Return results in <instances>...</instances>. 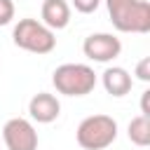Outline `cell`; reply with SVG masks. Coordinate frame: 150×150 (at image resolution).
<instances>
[{
    "mask_svg": "<svg viewBox=\"0 0 150 150\" xmlns=\"http://www.w3.org/2000/svg\"><path fill=\"white\" fill-rule=\"evenodd\" d=\"M112 26L120 33H148L150 30V2L148 0H105Z\"/></svg>",
    "mask_w": 150,
    "mask_h": 150,
    "instance_id": "6da1fadb",
    "label": "cell"
},
{
    "mask_svg": "<svg viewBox=\"0 0 150 150\" xmlns=\"http://www.w3.org/2000/svg\"><path fill=\"white\" fill-rule=\"evenodd\" d=\"M52 84L63 96H87L96 87V73L84 63H63L54 70Z\"/></svg>",
    "mask_w": 150,
    "mask_h": 150,
    "instance_id": "7a4b0ae2",
    "label": "cell"
},
{
    "mask_svg": "<svg viewBox=\"0 0 150 150\" xmlns=\"http://www.w3.org/2000/svg\"><path fill=\"white\" fill-rule=\"evenodd\" d=\"M75 138L84 150H103L117 138V122L110 115H89L77 124Z\"/></svg>",
    "mask_w": 150,
    "mask_h": 150,
    "instance_id": "3957f363",
    "label": "cell"
},
{
    "mask_svg": "<svg viewBox=\"0 0 150 150\" xmlns=\"http://www.w3.org/2000/svg\"><path fill=\"white\" fill-rule=\"evenodd\" d=\"M12 40L19 49H26L30 54H49L56 47L54 30H49L38 19H21L12 30Z\"/></svg>",
    "mask_w": 150,
    "mask_h": 150,
    "instance_id": "277c9868",
    "label": "cell"
},
{
    "mask_svg": "<svg viewBox=\"0 0 150 150\" xmlns=\"http://www.w3.org/2000/svg\"><path fill=\"white\" fill-rule=\"evenodd\" d=\"M7 150H38V131L26 117H12L2 127Z\"/></svg>",
    "mask_w": 150,
    "mask_h": 150,
    "instance_id": "5b68a950",
    "label": "cell"
},
{
    "mask_svg": "<svg viewBox=\"0 0 150 150\" xmlns=\"http://www.w3.org/2000/svg\"><path fill=\"white\" fill-rule=\"evenodd\" d=\"M82 52H84V56L91 59V61L108 63V61H112V59L120 56L122 42H120V38H115L112 33H91L89 38H84Z\"/></svg>",
    "mask_w": 150,
    "mask_h": 150,
    "instance_id": "8992f818",
    "label": "cell"
},
{
    "mask_svg": "<svg viewBox=\"0 0 150 150\" xmlns=\"http://www.w3.org/2000/svg\"><path fill=\"white\" fill-rule=\"evenodd\" d=\"M28 115H30V120H35L40 124H49L61 115V103L54 94L40 91L28 101Z\"/></svg>",
    "mask_w": 150,
    "mask_h": 150,
    "instance_id": "52a82bcc",
    "label": "cell"
},
{
    "mask_svg": "<svg viewBox=\"0 0 150 150\" xmlns=\"http://www.w3.org/2000/svg\"><path fill=\"white\" fill-rule=\"evenodd\" d=\"M40 16L49 30H61L70 23V5L66 0H45Z\"/></svg>",
    "mask_w": 150,
    "mask_h": 150,
    "instance_id": "ba28073f",
    "label": "cell"
},
{
    "mask_svg": "<svg viewBox=\"0 0 150 150\" xmlns=\"http://www.w3.org/2000/svg\"><path fill=\"white\" fill-rule=\"evenodd\" d=\"M101 82H103V89L110 94V96H127L129 91H131V87H134V80H131V75L124 70V68H120V66H112V68H105L103 70V75H101Z\"/></svg>",
    "mask_w": 150,
    "mask_h": 150,
    "instance_id": "9c48e42d",
    "label": "cell"
},
{
    "mask_svg": "<svg viewBox=\"0 0 150 150\" xmlns=\"http://www.w3.org/2000/svg\"><path fill=\"white\" fill-rule=\"evenodd\" d=\"M127 134H129V141H131L134 145H138V148L150 145V117H145V115L134 117V120L129 122Z\"/></svg>",
    "mask_w": 150,
    "mask_h": 150,
    "instance_id": "30bf717a",
    "label": "cell"
},
{
    "mask_svg": "<svg viewBox=\"0 0 150 150\" xmlns=\"http://www.w3.org/2000/svg\"><path fill=\"white\" fill-rule=\"evenodd\" d=\"M12 19H14V2L0 0V26H7Z\"/></svg>",
    "mask_w": 150,
    "mask_h": 150,
    "instance_id": "8fae6325",
    "label": "cell"
},
{
    "mask_svg": "<svg viewBox=\"0 0 150 150\" xmlns=\"http://www.w3.org/2000/svg\"><path fill=\"white\" fill-rule=\"evenodd\" d=\"M98 5H101V0H73V7L80 14H91L98 9Z\"/></svg>",
    "mask_w": 150,
    "mask_h": 150,
    "instance_id": "7c38bea8",
    "label": "cell"
},
{
    "mask_svg": "<svg viewBox=\"0 0 150 150\" xmlns=\"http://www.w3.org/2000/svg\"><path fill=\"white\" fill-rule=\"evenodd\" d=\"M136 77H138L141 82H150V56H145V59L138 61V66H136Z\"/></svg>",
    "mask_w": 150,
    "mask_h": 150,
    "instance_id": "4fadbf2b",
    "label": "cell"
},
{
    "mask_svg": "<svg viewBox=\"0 0 150 150\" xmlns=\"http://www.w3.org/2000/svg\"><path fill=\"white\" fill-rule=\"evenodd\" d=\"M148 101H150V89H145V91H143V96H141V115H145V117H150Z\"/></svg>",
    "mask_w": 150,
    "mask_h": 150,
    "instance_id": "5bb4252c",
    "label": "cell"
}]
</instances>
